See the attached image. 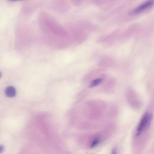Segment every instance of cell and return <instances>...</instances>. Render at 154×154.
<instances>
[{"instance_id": "cell-2", "label": "cell", "mask_w": 154, "mask_h": 154, "mask_svg": "<svg viewBox=\"0 0 154 154\" xmlns=\"http://www.w3.org/2000/svg\"><path fill=\"white\" fill-rule=\"evenodd\" d=\"M151 120V116L148 112H146L143 116L137 128L136 136L140 135L143 131L149 128Z\"/></svg>"}, {"instance_id": "cell-10", "label": "cell", "mask_w": 154, "mask_h": 154, "mask_svg": "<svg viewBox=\"0 0 154 154\" xmlns=\"http://www.w3.org/2000/svg\"><path fill=\"white\" fill-rule=\"evenodd\" d=\"M1 72H0V78L1 77Z\"/></svg>"}, {"instance_id": "cell-6", "label": "cell", "mask_w": 154, "mask_h": 154, "mask_svg": "<svg viewBox=\"0 0 154 154\" xmlns=\"http://www.w3.org/2000/svg\"><path fill=\"white\" fill-rule=\"evenodd\" d=\"M102 80L101 79H97L91 82L90 87H93L99 85L101 82Z\"/></svg>"}, {"instance_id": "cell-8", "label": "cell", "mask_w": 154, "mask_h": 154, "mask_svg": "<svg viewBox=\"0 0 154 154\" xmlns=\"http://www.w3.org/2000/svg\"><path fill=\"white\" fill-rule=\"evenodd\" d=\"M111 154H117V149L116 147H114L112 149Z\"/></svg>"}, {"instance_id": "cell-3", "label": "cell", "mask_w": 154, "mask_h": 154, "mask_svg": "<svg viewBox=\"0 0 154 154\" xmlns=\"http://www.w3.org/2000/svg\"><path fill=\"white\" fill-rule=\"evenodd\" d=\"M51 7L52 9L56 11L63 12L69 10V6L66 1L57 0L54 1L51 3Z\"/></svg>"}, {"instance_id": "cell-5", "label": "cell", "mask_w": 154, "mask_h": 154, "mask_svg": "<svg viewBox=\"0 0 154 154\" xmlns=\"http://www.w3.org/2000/svg\"><path fill=\"white\" fill-rule=\"evenodd\" d=\"M5 94L8 97H13L16 95V91L15 88L13 86H9L6 88L5 90Z\"/></svg>"}, {"instance_id": "cell-9", "label": "cell", "mask_w": 154, "mask_h": 154, "mask_svg": "<svg viewBox=\"0 0 154 154\" xmlns=\"http://www.w3.org/2000/svg\"><path fill=\"white\" fill-rule=\"evenodd\" d=\"M4 150V146L2 145H0V154L2 153Z\"/></svg>"}, {"instance_id": "cell-1", "label": "cell", "mask_w": 154, "mask_h": 154, "mask_svg": "<svg viewBox=\"0 0 154 154\" xmlns=\"http://www.w3.org/2000/svg\"><path fill=\"white\" fill-rule=\"evenodd\" d=\"M38 22L40 29L51 46L61 49L70 43L69 32L50 14L40 12Z\"/></svg>"}, {"instance_id": "cell-7", "label": "cell", "mask_w": 154, "mask_h": 154, "mask_svg": "<svg viewBox=\"0 0 154 154\" xmlns=\"http://www.w3.org/2000/svg\"><path fill=\"white\" fill-rule=\"evenodd\" d=\"M100 140L98 138H96L92 141L91 145V148H93L96 146L99 143Z\"/></svg>"}, {"instance_id": "cell-4", "label": "cell", "mask_w": 154, "mask_h": 154, "mask_svg": "<svg viewBox=\"0 0 154 154\" xmlns=\"http://www.w3.org/2000/svg\"><path fill=\"white\" fill-rule=\"evenodd\" d=\"M153 1L151 0L145 2L130 12L129 14H134L139 13L151 7L153 5Z\"/></svg>"}]
</instances>
